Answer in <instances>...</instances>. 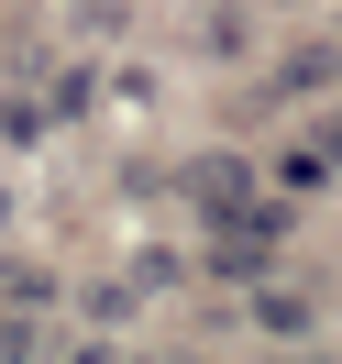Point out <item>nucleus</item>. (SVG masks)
Listing matches in <instances>:
<instances>
[{
  "instance_id": "f257e3e1",
  "label": "nucleus",
  "mask_w": 342,
  "mask_h": 364,
  "mask_svg": "<svg viewBox=\"0 0 342 364\" xmlns=\"http://www.w3.org/2000/svg\"><path fill=\"white\" fill-rule=\"evenodd\" d=\"M276 232H287V210H243V221H221V276H254V265H276Z\"/></svg>"
},
{
  "instance_id": "f03ea898",
  "label": "nucleus",
  "mask_w": 342,
  "mask_h": 364,
  "mask_svg": "<svg viewBox=\"0 0 342 364\" xmlns=\"http://www.w3.org/2000/svg\"><path fill=\"white\" fill-rule=\"evenodd\" d=\"M320 177H342V122L298 133V155H287V188H320Z\"/></svg>"
}]
</instances>
